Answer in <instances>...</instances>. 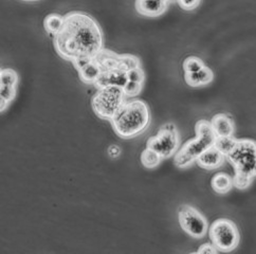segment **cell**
I'll use <instances>...</instances> for the list:
<instances>
[{"label":"cell","mask_w":256,"mask_h":254,"mask_svg":"<svg viewBox=\"0 0 256 254\" xmlns=\"http://www.w3.org/2000/svg\"><path fill=\"white\" fill-rule=\"evenodd\" d=\"M178 218L181 228L190 236L200 240L206 235L208 230V220L194 206L182 204L178 210Z\"/></svg>","instance_id":"obj_8"},{"label":"cell","mask_w":256,"mask_h":254,"mask_svg":"<svg viewBox=\"0 0 256 254\" xmlns=\"http://www.w3.org/2000/svg\"><path fill=\"white\" fill-rule=\"evenodd\" d=\"M197 252H198V253H202V254H204V253L215 254V253L218 252V250H217V248L214 246L213 244H204L202 246H201V247L198 249Z\"/></svg>","instance_id":"obj_25"},{"label":"cell","mask_w":256,"mask_h":254,"mask_svg":"<svg viewBox=\"0 0 256 254\" xmlns=\"http://www.w3.org/2000/svg\"><path fill=\"white\" fill-rule=\"evenodd\" d=\"M121 152H122V150L118 146V145H112V146H109V148H108V155L112 159L120 157Z\"/></svg>","instance_id":"obj_26"},{"label":"cell","mask_w":256,"mask_h":254,"mask_svg":"<svg viewBox=\"0 0 256 254\" xmlns=\"http://www.w3.org/2000/svg\"><path fill=\"white\" fill-rule=\"evenodd\" d=\"M232 178H233L234 186L240 190H244L246 188H249L253 179V177L250 175L237 174V173H234V176Z\"/></svg>","instance_id":"obj_21"},{"label":"cell","mask_w":256,"mask_h":254,"mask_svg":"<svg viewBox=\"0 0 256 254\" xmlns=\"http://www.w3.org/2000/svg\"><path fill=\"white\" fill-rule=\"evenodd\" d=\"M196 137L188 141L175 155L174 162L179 168H186L193 164L200 155L215 145V134L211 122L204 119L199 120L195 125Z\"/></svg>","instance_id":"obj_3"},{"label":"cell","mask_w":256,"mask_h":254,"mask_svg":"<svg viewBox=\"0 0 256 254\" xmlns=\"http://www.w3.org/2000/svg\"><path fill=\"white\" fill-rule=\"evenodd\" d=\"M146 148L158 152L162 159H168L176 155L180 148V137L177 127L172 123L161 126L158 134L148 140Z\"/></svg>","instance_id":"obj_7"},{"label":"cell","mask_w":256,"mask_h":254,"mask_svg":"<svg viewBox=\"0 0 256 254\" xmlns=\"http://www.w3.org/2000/svg\"><path fill=\"white\" fill-rule=\"evenodd\" d=\"M253 176L256 177V164H255V168H254V172H253Z\"/></svg>","instance_id":"obj_28"},{"label":"cell","mask_w":256,"mask_h":254,"mask_svg":"<svg viewBox=\"0 0 256 254\" xmlns=\"http://www.w3.org/2000/svg\"><path fill=\"white\" fill-rule=\"evenodd\" d=\"M224 158L226 156L220 150H218L215 146H212L211 148L206 150L202 155H200L196 162L202 168L215 170L220 168L224 164Z\"/></svg>","instance_id":"obj_13"},{"label":"cell","mask_w":256,"mask_h":254,"mask_svg":"<svg viewBox=\"0 0 256 254\" xmlns=\"http://www.w3.org/2000/svg\"><path fill=\"white\" fill-rule=\"evenodd\" d=\"M150 110L142 100L125 101L110 123L114 132L122 139H132L142 134L150 124Z\"/></svg>","instance_id":"obj_2"},{"label":"cell","mask_w":256,"mask_h":254,"mask_svg":"<svg viewBox=\"0 0 256 254\" xmlns=\"http://www.w3.org/2000/svg\"><path fill=\"white\" fill-rule=\"evenodd\" d=\"M211 186L217 194L224 195L230 192L234 186L233 178L226 173H217L212 178Z\"/></svg>","instance_id":"obj_16"},{"label":"cell","mask_w":256,"mask_h":254,"mask_svg":"<svg viewBox=\"0 0 256 254\" xmlns=\"http://www.w3.org/2000/svg\"><path fill=\"white\" fill-rule=\"evenodd\" d=\"M226 158L234 168V173L253 176L256 164V142L251 139L236 140L232 150Z\"/></svg>","instance_id":"obj_5"},{"label":"cell","mask_w":256,"mask_h":254,"mask_svg":"<svg viewBox=\"0 0 256 254\" xmlns=\"http://www.w3.org/2000/svg\"><path fill=\"white\" fill-rule=\"evenodd\" d=\"M235 143H236V139L233 138V136L232 137H217L214 146L218 150H220L224 156H226L234 148Z\"/></svg>","instance_id":"obj_20"},{"label":"cell","mask_w":256,"mask_h":254,"mask_svg":"<svg viewBox=\"0 0 256 254\" xmlns=\"http://www.w3.org/2000/svg\"><path fill=\"white\" fill-rule=\"evenodd\" d=\"M212 128L217 137H232L234 134V122L226 114H217L211 120Z\"/></svg>","instance_id":"obj_14"},{"label":"cell","mask_w":256,"mask_h":254,"mask_svg":"<svg viewBox=\"0 0 256 254\" xmlns=\"http://www.w3.org/2000/svg\"><path fill=\"white\" fill-rule=\"evenodd\" d=\"M210 238L218 251L231 252L238 246L240 235L236 224L226 218L215 220L208 229Z\"/></svg>","instance_id":"obj_6"},{"label":"cell","mask_w":256,"mask_h":254,"mask_svg":"<svg viewBox=\"0 0 256 254\" xmlns=\"http://www.w3.org/2000/svg\"><path fill=\"white\" fill-rule=\"evenodd\" d=\"M126 101L123 88L106 86L98 88L96 94L91 100L94 112L102 120L110 121Z\"/></svg>","instance_id":"obj_4"},{"label":"cell","mask_w":256,"mask_h":254,"mask_svg":"<svg viewBox=\"0 0 256 254\" xmlns=\"http://www.w3.org/2000/svg\"><path fill=\"white\" fill-rule=\"evenodd\" d=\"M204 62L198 56H188L184 60L182 68L184 70V74H194L204 67Z\"/></svg>","instance_id":"obj_19"},{"label":"cell","mask_w":256,"mask_h":254,"mask_svg":"<svg viewBox=\"0 0 256 254\" xmlns=\"http://www.w3.org/2000/svg\"><path fill=\"white\" fill-rule=\"evenodd\" d=\"M53 44L58 56L71 62L92 58L104 49V34L94 18L80 11L67 13Z\"/></svg>","instance_id":"obj_1"},{"label":"cell","mask_w":256,"mask_h":254,"mask_svg":"<svg viewBox=\"0 0 256 254\" xmlns=\"http://www.w3.org/2000/svg\"><path fill=\"white\" fill-rule=\"evenodd\" d=\"M170 2H177V0H170Z\"/></svg>","instance_id":"obj_29"},{"label":"cell","mask_w":256,"mask_h":254,"mask_svg":"<svg viewBox=\"0 0 256 254\" xmlns=\"http://www.w3.org/2000/svg\"><path fill=\"white\" fill-rule=\"evenodd\" d=\"M143 88V84L136 83V82L128 80L126 85L123 87V92L126 96V98H134L138 96Z\"/></svg>","instance_id":"obj_22"},{"label":"cell","mask_w":256,"mask_h":254,"mask_svg":"<svg viewBox=\"0 0 256 254\" xmlns=\"http://www.w3.org/2000/svg\"><path fill=\"white\" fill-rule=\"evenodd\" d=\"M127 82V72L116 69L102 72V74H100L98 80L94 84V86L96 88H102L106 86H118L123 88Z\"/></svg>","instance_id":"obj_12"},{"label":"cell","mask_w":256,"mask_h":254,"mask_svg":"<svg viewBox=\"0 0 256 254\" xmlns=\"http://www.w3.org/2000/svg\"><path fill=\"white\" fill-rule=\"evenodd\" d=\"M22 2H40V0H22Z\"/></svg>","instance_id":"obj_27"},{"label":"cell","mask_w":256,"mask_h":254,"mask_svg":"<svg viewBox=\"0 0 256 254\" xmlns=\"http://www.w3.org/2000/svg\"><path fill=\"white\" fill-rule=\"evenodd\" d=\"M161 160L162 158L159 154L148 148H146L141 154V162L146 168L152 170L157 168L160 164Z\"/></svg>","instance_id":"obj_18"},{"label":"cell","mask_w":256,"mask_h":254,"mask_svg":"<svg viewBox=\"0 0 256 254\" xmlns=\"http://www.w3.org/2000/svg\"><path fill=\"white\" fill-rule=\"evenodd\" d=\"M72 64L78 70L80 80L87 85H94L102 74V68L96 58L78 60Z\"/></svg>","instance_id":"obj_10"},{"label":"cell","mask_w":256,"mask_h":254,"mask_svg":"<svg viewBox=\"0 0 256 254\" xmlns=\"http://www.w3.org/2000/svg\"><path fill=\"white\" fill-rule=\"evenodd\" d=\"M214 80V72L212 69L204 66L194 74H184L186 83L190 87H202L211 84Z\"/></svg>","instance_id":"obj_15"},{"label":"cell","mask_w":256,"mask_h":254,"mask_svg":"<svg viewBox=\"0 0 256 254\" xmlns=\"http://www.w3.org/2000/svg\"><path fill=\"white\" fill-rule=\"evenodd\" d=\"M127 78H128V80L136 82V83H140V84H144L145 82V74L141 67L134 68L128 71Z\"/></svg>","instance_id":"obj_23"},{"label":"cell","mask_w":256,"mask_h":254,"mask_svg":"<svg viewBox=\"0 0 256 254\" xmlns=\"http://www.w3.org/2000/svg\"><path fill=\"white\" fill-rule=\"evenodd\" d=\"M178 4L186 11H192L200 4L201 0H177Z\"/></svg>","instance_id":"obj_24"},{"label":"cell","mask_w":256,"mask_h":254,"mask_svg":"<svg viewBox=\"0 0 256 254\" xmlns=\"http://www.w3.org/2000/svg\"><path fill=\"white\" fill-rule=\"evenodd\" d=\"M170 0H136V11L142 16L158 17L168 10Z\"/></svg>","instance_id":"obj_11"},{"label":"cell","mask_w":256,"mask_h":254,"mask_svg":"<svg viewBox=\"0 0 256 254\" xmlns=\"http://www.w3.org/2000/svg\"><path fill=\"white\" fill-rule=\"evenodd\" d=\"M64 20H65V18L60 14H49L44 20V28L49 34L56 36L62 30L64 26Z\"/></svg>","instance_id":"obj_17"},{"label":"cell","mask_w":256,"mask_h":254,"mask_svg":"<svg viewBox=\"0 0 256 254\" xmlns=\"http://www.w3.org/2000/svg\"><path fill=\"white\" fill-rule=\"evenodd\" d=\"M20 78L17 72L11 68L0 70V110L6 112L16 96Z\"/></svg>","instance_id":"obj_9"}]
</instances>
